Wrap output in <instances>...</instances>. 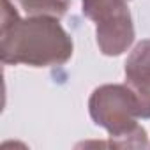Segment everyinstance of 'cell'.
Returning a JSON list of instances; mask_svg holds the SVG:
<instances>
[{
	"label": "cell",
	"mask_w": 150,
	"mask_h": 150,
	"mask_svg": "<svg viewBox=\"0 0 150 150\" xmlns=\"http://www.w3.org/2000/svg\"><path fill=\"white\" fill-rule=\"evenodd\" d=\"M0 57L6 65L55 67L71 60L72 37L55 16L20 18L11 0H2Z\"/></svg>",
	"instance_id": "cell-1"
},
{
	"label": "cell",
	"mask_w": 150,
	"mask_h": 150,
	"mask_svg": "<svg viewBox=\"0 0 150 150\" xmlns=\"http://www.w3.org/2000/svg\"><path fill=\"white\" fill-rule=\"evenodd\" d=\"M88 113L96 125L104 127L117 148H146V131L138 124V101L124 83L97 87L88 99Z\"/></svg>",
	"instance_id": "cell-2"
},
{
	"label": "cell",
	"mask_w": 150,
	"mask_h": 150,
	"mask_svg": "<svg viewBox=\"0 0 150 150\" xmlns=\"http://www.w3.org/2000/svg\"><path fill=\"white\" fill-rule=\"evenodd\" d=\"M83 14L96 23V41L106 57L125 53L134 42V25L127 0H81Z\"/></svg>",
	"instance_id": "cell-3"
},
{
	"label": "cell",
	"mask_w": 150,
	"mask_h": 150,
	"mask_svg": "<svg viewBox=\"0 0 150 150\" xmlns=\"http://www.w3.org/2000/svg\"><path fill=\"white\" fill-rule=\"evenodd\" d=\"M125 85L138 101V115L150 120V39L139 41L124 65Z\"/></svg>",
	"instance_id": "cell-4"
},
{
	"label": "cell",
	"mask_w": 150,
	"mask_h": 150,
	"mask_svg": "<svg viewBox=\"0 0 150 150\" xmlns=\"http://www.w3.org/2000/svg\"><path fill=\"white\" fill-rule=\"evenodd\" d=\"M28 16H65L71 0H14Z\"/></svg>",
	"instance_id": "cell-5"
},
{
	"label": "cell",
	"mask_w": 150,
	"mask_h": 150,
	"mask_svg": "<svg viewBox=\"0 0 150 150\" xmlns=\"http://www.w3.org/2000/svg\"><path fill=\"white\" fill-rule=\"evenodd\" d=\"M127 2H129V0H127Z\"/></svg>",
	"instance_id": "cell-6"
}]
</instances>
